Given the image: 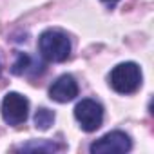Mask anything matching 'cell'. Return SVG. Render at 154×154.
Here are the masks:
<instances>
[{
	"instance_id": "1",
	"label": "cell",
	"mask_w": 154,
	"mask_h": 154,
	"mask_svg": "<svg viewBox=\"0 0 154 154\" xmlns=\"http://www.w3.org/2000/svg\"><path fill=\"white\" fill-rule=\"evenodd\" d=\"M38 49L49 62H65L71 54V40L60 29H47L38 38Z\"/></svg>"
},
{
	"instance_id": "2",
	"label": "cell",
	"mask_w": 154,
	"mask_h": 154,
	"mask_svg": "<svg viewBox=\"0 0 154 154\" xmlns=\"http://www.w3.org/2000/svg\"><path fill=\"white\" fill-rule=\"evenodd\" d=\"M111 87L120 94H132L141 85V69L134 62L118 63L109 76Z\"/></svg>"
},
{
	"instance_id": "3",
	"label": "cell",
	"mask_w": 154,
	"mask_h": 154,
	"mask_svg": "<svg viewBox=\"0 0 154 154\" xmlns=\"http://www.w3.org/2000/svg\"><path fill=\"white\" fill-rule=\"evenodd\" d=\"M74 118L80 123V127L85 132H93L102 127L103 122V107L91 98H85L76 103L74 107Z\"/></svg>"
},
{
	"instance_id": "4",
	"label": "cell",
	"mask_w": 154,
	"mask_h": 154,
	"mask_svg": "<svg viewBox=\"0 0 154 154\" xmlns=\"http://www.w3.org/2000/svg\"><path fill=\"white\" fill-rule=\"evenodd\" d=\"M0 112H2V118L8 125H20L27 120L29 102L20 93H8L2 100Z\"/></svg>"
},
{
	"instance_id": "5",
	"label": "cell",
	"mask_w": 154,
	"mask_h": 154,
	"mask_svg": "<svg viewBox=\"0 0 154 154\" xmlns=\"http://www.w3.org/2000/svg\"><path fill=\"white\" fill-rule=\"evenodd\" d=\"M131 147H132V141L125 132L112 131L102 136L100 140L93 141L89 150L93 154H123V152H129Z\"/></svg>"
},
{
	"instance_id": "6",
	"label": "cell",
	"mask_w": 154,
	"mask_h": 154,
	"mask_svg": "<svg viewBox=\"0 0 154 154\" xmlns=\"http://www.w3.org/2000/svg\"><path fill=\"white\" fill-rule=\"evenodd\" d=\"M49 96H51V100H54L58 103H67L78 96V84H76V80L71 74H62L51 85Z\"/></svg>"
},
{
	"instance_id": "7",
	"label": "cell",
	"mask_w": 154,
	"mask_h": 154,
	"mask_svg": "<svg viewBox=\"0 0 154 154\" xmlns=\"http://www.w3.org/2000/svg\"><path fill=\"white\" fill-rule=\"evenodd\" d=\"M62 145L54 143V141H49V140H40V141H31V143H26L20 147V150H26V152H54V150H60Z\"/></svg>"
},
{
	"instance_id": "8",
	"label": "cell",
	"mask_w": 154,
	"mask_h": 154,
	"mask_svg": "<svg viewBox=\"0 0 154 154\" xmlns=\"http://www.w3.org/2000/svg\"><path fill=\"white\" fill-rule=\"evenodd\" d=\"M53 122H54V112L53 111H49L45 107H42V109L36 111V114H35V125H36V129L47 131L53 125Z\"/></svg>"
},
{
	"instance_id": "9",
	"label": "cell",
	"mask_w": 154,
	"mask_h": 154,
	"mask_svg": "<svg viewBox=\"0 0 154 154\" xmlns=\"http://www.w3.org/2000/svg\"><path fill=\"white\" fill-rule=\"evenodd\" d=\"M29 56L27 54H24V53H20L18 54V58H17V62H15V65H13V72L15 74H24L27 69H29Z\"/></svg>"
},
{
	"instance_id": "10",
	"label": "cell",
	"mask_w": 154,
	"mask_h": 154,
	"mask_svg": "<svg viewBox=\"0 0 154 154\" xmlns=\"http://www.w3.org/2000/svg\"><path fill=\"white\" fill-rule=\"evenodd\" d=\"M103 2H109V4H114V2H118V0H103Z\"/></svg>"
}]
</instances>
